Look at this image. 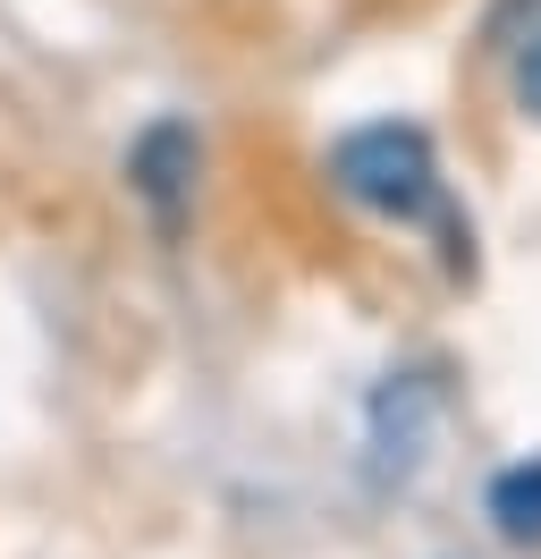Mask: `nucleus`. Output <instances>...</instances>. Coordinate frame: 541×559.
Listing matches in <instances>:
<instances>
[{
  "label": "nucleus",
  "instance_id": "obj_3",
  "mask_svg": "<svg viewBox=\"0 0 541 559\" xmlns=\"http://www.w3.org/2000/svg\"><path fill=\"white\" fill-rule=\"evenodd\" d=\"M491 525H500L507 543H541V457L507 466L500 484H491Z\"/></svg>",
  "mask_w": 541,
  "mask_h": 559
},
{
  "label": "nucleus",
  "instance_id": "obj_2",
  "mask_svg": "<svg viewBox=\"0 0 541 559\" xmlns=\"http://www.w3.org/2000/svg\"><path fill=\"white\" fill-rule=\"evenodd\" d=\"M195 178H203V144H195L187 119H153V128L128 144V187H135V204L153 212L161 238L187 229V212H195Z\"/></svg>",
  "mask_w": 541,
  "mask_h": 559
},
{
  "label": "nucleus",
  "instance_id": "obj_4",
  "mask_svg": "<svg viewBox=\"0 0 541 559\" xmlns=\"http://www.w3.org/2000/svg\"><path fill=\"white\" fill-rule=\"evenodd\" d=\"M516 103H525V119H541V35L525 43V69H516Z\"/></svg>",
  "mask_w": 541,
  "mask_h": 559
},
{
  "label": "nucleus",
  "instance_id": "obj_1",
  "mask_svg": "<svg viewBox=\"0 0 541 559\" xmlns=\"http://www.w3.org/2000/svg\"><path fill=\"white\" fill-rule=\"evenodd\" d=\"M330 178L347 204L381 212V221H432L457 238V221H448V178H440V153L423 128H406V119H372L356 136H338L330 153Z\"/></svg>",
  "mask_w": 541,
  "mask_h": 559
}]
</instances>
